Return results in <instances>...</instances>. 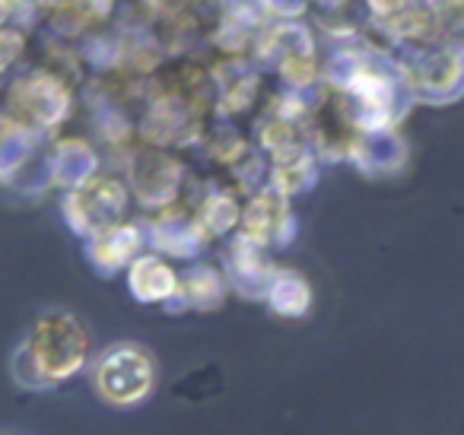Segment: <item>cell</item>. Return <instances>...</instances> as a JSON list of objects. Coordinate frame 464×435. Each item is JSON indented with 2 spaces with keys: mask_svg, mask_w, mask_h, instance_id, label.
<instances>
[{
  "mask_svg": "<svg viewBox=\"0 0 464 435\" xmlns=\"http://www.w3.org/2000/svg\"><path fill=\"white\" fill-rule=\"evenodd\" d=\"M42 23V0H0V29L33 33Z\"/></svg>",
  "mask_w": 464,
  "mask_h": 435,
  "instance_id": "cell-14",
  "label": "cell"
},
{
  "mask_svg": "<svg viewBox=\"0 0 464 435\" xmlns=\"http://www.w3.org/2000/svg\"><path fill=\"white\" fill-rule=\"evenodd\" d=\"M45 143L26 128L14 121L7 111H0V188L29 194L33 188L48 185Z\"/></svg>",
  "mask_w": 464,
  "mask_h": 435,
  "instance_id": "cell-5",
  "label": "cell"
},
{
  "mask_svg": "<svg viewBox=\"0 0 464 435\" xmlns=\"http://www.w3.org/2000/svg\"><path fill=\"white\" fill-rule=\"evenodd\" d=\"M16 346L33 359L45 391H54L61 384L73 382L77 375H83L90 369L92 356H96L86 324L64 308L42 312Z\"/></svg>",
  "mask_w": 464,
  "mask_h": 435,
  "instance_id": "cell-1",
  "label": "cell"
},
{
  "mask_svg": "<svg viewBox=\"0 0 464 435\" xmlns=\"http://www.w3.org/2000/svg\"><path fill=\"white\" fill-rule=\"evenodd\" d=\"M175 181H179V166L172 156H166L162 150L147 147L130 153L128 160V188L143 207H160L166 210V204L175 198Z\"/></svg>",
  "mask_w": 464,
  "mask_h": 435,
  "instance_id": "cell-6",
  "label": "cell"
},
{
  "mask_svg": "<svg viewBox=\"0 0 464 435\" xmlns=\"http://www.w3.org/2000/svg\"><path fill=\"white\" fill-rule=\"evenodd\" d=\"M143 242H147V238H143L140 226L124 219V223L92 236L90 242H86V257H90V264L99 274L111 276V274H118V270H128L130 264L140 257Z\"/></svg>",
  "mask_w": 464,
  "mask_h": 435,
  "instance_id": "cell-9",
  "label": "cell"
},
{
  "mask_svg": "<svg viewBox=\"0 0 464 435\" xmlns=\"http://www.w3.org/2000/svg\"><path fill=\"white\" fill-rule=\"evenodd\" d=\"M175 283H179V276L160 255H140L128 267L130 295L137 302H147V305H153V302H166L169 305V299L175 295Z\"/></svg>",
  "mask_w": 464,
  "mask_h": 435,
  "instance_id": "cell-10",
  "label": "cell"
},
{
  "mask_svg": "<svg viewBox=\"0 0 464 435\" xmlns=\"http://www.w3.org/2000/svg\"><path fill=\"white\" fill-rule=\"evenodd\" d=\"M128 207H130L128 181L115 172H105V169H99L92 179H86L83 185L64 191V198H61L64 223L80 238H86V242L92 236H99V232L124 223L128 219Z\"/></svg>",
  "mask_w": 464,
  "mask_h": 435,
  "instance_id": "cell-4",
  "label": "cell"
},
{
  "mask_svg": "<svg viewBox=\"0 0 464 435\" xmlns=\"http://www.w3.org/2000/svg\"><path fill=\"white\" fill-rule=\"evenodd\" d=\"M90 382L102 403L118 410H130L153 394L156 359L147 346L121 340V343L105 346V350H99L92 356Z\"/></svg>",
  "mask_w": 464,
  "mask_h": 435,
  "instance_id": "cell-3",
  "label": "cell"
},
{
  "mask_svg": "<svg viewBox=\"0 0 464 435\" xmlns=\"http://www.w3.org/2000/svg\"><path fill=\"white\" fill-rule=\"evenodd\" d=\"M226 283L213 267H194L175 283V295L169 308H194V312H213L223 305Z\"/></svg>",
  "mask_w": 464,
  "mask_h": 435,
  "instance_id": "cell-11",
  "label": "cell"
},
{
  "mask_svg": "<svg viewBox=\"0 0 464 435\" xmlns=\"http://www.w3.org/2000/svg\"><path fill=\"white\" fill-rule=\"evenodd\" d=\"M115 0H42V23L64 42H86L109 20Z\"/></svg>",
  "mask_w": 464,
  "mask_h": 435,
  "instance_id": "cell-8",
  "label": "cell"
},
{
  "mask_svg": "<svg viewBox=\"0 0 464 435\" xmlns=\"http://www.w3.org/2000/svg\"><path fill=\"white\" fill-rule=\"evenodd\" d=\"M265 299H267V305L277 314H284V318H303L312 305V289H309V283L299 274H293V270H274Z\"/></svg>",
  "mask_w": 464,
  "mask_h": 435,
  "instance_id": "cell-12",
  "label": "cell"
},
{
  "mask_svg": "<svg viewBox=\"0 0 464 435\" xmlns=\"http://www.w3.org/2000/svg\"><path fill=\"white\" fill-rule=\"evenodd\" d=\"M0 111L39 140H52L77 111V90L58 73L26 61L0 90Z\"/></svg>",
  "mask_w": 464,
  "mask_h": 435,
  "instance_id": "cell-2",
  "label": "cell"
},
{
  "mask_svg": "<svg viewBox=\"0 0 464 435\" xmlns=\"http://www.w3.org/2000/svg\"><path fill=\"white\" fill-rule=\"evenodd\" d=\"M45 169L48 185L71 191L99 172V150L86 137L58 134L45 143Z\"/></svg>",
  "mask_w": 464,
  "mask_h": 435,
  "instance_id": "cell-7",
  "label": "cell"
},
{
  "mask_svg": "<svg viewBox=\"0 0 464 435\" xmlns=\"http://www.w3.org/2000/svg\"><path fill=\"white\" fill-rule=\"evenodd\" d=\"M29 35L16 33V29H0V90L7 86V80L26 64L29 58Z\"/></svg>",
  "mask_w": 464,
  "mask_h": 435,
  "instance_id": "cell-13",
  "label": "cell"
}]
</instances>
